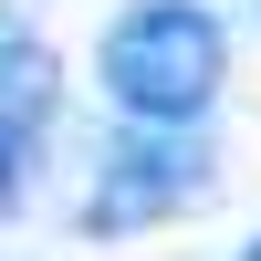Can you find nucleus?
Masks as SVG:
<instances>
[{
    "label": "nucleus",
    "mask_w": 261,
    "mask_h": 261,
    "mask_svg": "<svg viewBox=\"0 0 261 261\" xmlns=\"http://www.w3.org/2000/svg\"><path fill=\"white\" fill-rule=\"evenodd\" d=\"M94 73L125 125H199L230 84V21L209 0H125L94 42Z\"/></svg>",
    "instance_id": "1"
},
{
    "label": "nucleus",
    "mask_w": 261,
    "mask_h": 261,
    "mask_svg": "<svg viewBox=\"0 0 261 261\" xmlns=\"http://www.w3.org/2000/svg\"><path fill=\"white\" fill-rule=\"evenodd\" d=\"M209 188V157L188 146V125H125L94 167V199H84V230L94 241H125V230L178 220L188 199Z\"/></svg>",
    "instance_id": "2"
},
{
    "label": "nucleus",
    "mask_w": 261,
    "mask_h": 261,
    "mask_svg": "<svg viewBox=\"0 0 261 261\" xmlns=\"http://www.w3.org/2000/svg\"><path fill=\"white\" fill-rule=\"evenodd\" d=\"M42 146H53V105H0V220H21L42 188Z\"/></svg>",
    "instance_id": "3"
},
{
    "label": "nucleus",
    "mask_w": 261,
    "mask_h": 261,
    "mask_svg": "<svg viewBox=\"0 0 261 261\" xmlns=\"http://www.w3.org/2000/svg\"><path fill=\"white\" fill-rule=\"evenodd\" d=\"M241 261H261V241H251V251H241Z\"/></svg>",
    "instance_id": "4"
}]
</instances>
